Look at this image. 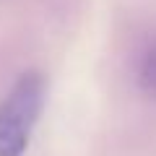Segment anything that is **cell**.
<instances>
[{
    "mask_svg": "<svg viewBox=\"0 0 156 156\" xmlns=\"http://www.w3.org/2000/svg\"><path fill=\"white\" fill-rule=\"evenodd\" d=\"M47 104V78L42 70H23L0 101V156H23Z\"/></svg>",
    "mask_w": 156,
    "mask_h": 156,
    "instance_id": "obj_1",
    "label": "cell"
},
{
    "mask_svg": "<svg viewBox=\"0 0 156 156\" xmlns=\"http://www.w3.org/2000/svg\"><path fill=\"white\" fill-rule=\"evenodd\" d=\"M135 86L143 96L156 99V34L146 39L135 60Z\"/></svg>",
    "mask_w": 156,
    "mask_h": 156,
    "instance_id": "obj_2",
    "label": "cell"
}]
</instances>
